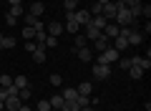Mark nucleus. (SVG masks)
I'll use <instances>...</instances> for the list:
<instances>
[{"label": "nucleus", "instance_id": "f257e3e1", "mask_svg": "<svg viewBox=\"0 0 151 111\" xmlns=\"http://www.w3.org/2000/svg\"><path fill=\"white\" fill-rule=\"evenodd\" d=\"M119 58H121V53L116 51L113 46H108L106 51H101V53L96 56V63H108V66H111V63H116Z\"/></svg>", "mask_w": 151, "mask_h": 111}, {"label": "nucleus", "instance_id": "f03ea898", "mask_svg": "<svg viewBox=\"0 0 151 111\" xmlns=\"http://www.w3.org/2000/svg\"><path fill=\"white\" fill-rule=\"evenodd\" d=\"M93 76H96L98 81H106L108 76H111V66L108 63H93Z\"/></svg>", "mask_w": 151, "mask_h": 111}, {"label": "nucleus", "instance_id": "7ed1b4c3", "mask_svg": "<svg viewBox=\"0 0 151 111\" xmlns=\"http://www.w3.org/2000/svg\"><path fill=\"white\" fill-rule=\"evenodd\" d=\"M70 15H73V20L78 23L81 28H86L88 23H91V13H88L86 8H83V10H76V13H70Z\"/></svg>", "mask_w": 151, "mask_h": 111}, {"label": "nucleus", "instance_id": "20e7f679", "mask_svg": "<svg viewBox=\"0 0 151 111\" xmlns=\"http://www.w3.org/2000/svg\"><path fill=\"white\" fill-rule=\"evenodd\" d=\"M126 41H129V46H141V43H144V33L136 30V28H129V33H126Z\"/></svg>", "mask_w": 151, "mask_h": 111}, {"label": "nucleus", "instance_id": "39448f33", "mask_svg": "<svg viewBox=\"0 0 151 111\" xmlns=\"http://www.w3.org/2000/svg\"><path fill=\"white\" fill-rule=\"evenodd\" d=\"M116 10H119V3H106V5H103V13H101V15L106 18L108 23H113V18H116Z\"/></svg>", "mask_w": 151, "mask_h": 111}, {"label": "nucleus", "instance_id": "423d86ee", "mask_svg": "<svg viewBox=\"0 0 151 111\" xmlns=\"http://www.w3.org/2000/svg\"><path fill=\"white\" fill-rule=\"evenodd\" d=\"M73 53L83 61V63H91V61H93V53H91V48H88V46H83V48H73Z\"/></svg>", "mask_w": 151, "mask_h": 111}, {"label": "nucleus", "instance_id": "0eeeda50", "mask_svg": "<svg viewBox=\"0 0 151 111\" xmlns=\"http://www.w3.org/2000/svg\"><path fill=\"white\" fill-rule=\"evenodd\" d=\"M63 30L73 33V36H76V33H78V30H81V25H78V23L73 20V15H70V13H65V25H63Z\"/></svg>", "mask_w": 151, "mask_h": 111}, {"label": "nucleus", "instance_id": "6e6552de", "mask_svg": "<svg viewBox=\"0 0 151 111\" xmlns=\"http://www.w3.org/2000/svg\"><path fill=\"white\" fill-rule=\"evenodd\" d=\"M23 106L20 96H10V99H5V111H18Z\"/></svg>", "mask_w": 151, "mask_h": 111}, {"label": "nucleus", "instance_id": "1a4fd4ad", "mask_svg": "<svg viewBox=\"0 0 151 111\" xmlns=\"http://www.w3.org/2000/svg\"><path fill=\"white\" fill-rule=\"evenodd\" d=\"M119 30H121V28L116 25V23H106V28H103V36H106L108 41H113V38L119 36Z\"/></svg>", "mask_w": 151, "mask_h": 111}, {"label": "nucleus", "instance_id": "9d476101", "mask_svg": "<svg viewBox=\"0 0 151 111\" xmlns=\"http://www.w3.org/2000/svg\"><path fill=\"white\" fill-rule=\"evenodd\" d=\"M50 109H53V111H60V109H63V106H65V99H63V96H60V94H55V96H50Z\"/></svg>", "mask_w": 151, "mask_h": 111}, {"label": "nucleus", "instance_id": "9b49d317", "mask_svg": "<svg viewBox=\"0 0 151 111\" xmlns=\"http://www.w3.org/2000/svg\"><path fill=\"white\" fill-rule=\"evenodd\" d=\"M113 48H116V51H126V48H129V41H126V36H121V33H119V36H116V38H113Z\"/></svg>", "mask_w": 151, "mask_h": 111}, {"label": "nucleus", "instance_id": "f8f14e48", "mask_svg": "<svg viewBox=\"0 0 151 111\" xmlns=\"http://www.w3.org/2000/svg\"><path fill=\"white\" fill-rule=\"evenodd\" d=\"M106 18H103V15H91V23H88V25H93V28H98V30H101L103 33V28H106Z\"/></svg>", "mask_w": 151, "mask_h": 111}, {"label": "nucleus", "instance_id": "ddd939ff", "mask_svg": "<svg viewBox=\"0 0 151 111\" xmlns=\"http://www.w3.org/2000/svg\"><path fill=\"white\" fill-rule=\"evenodd\" d=\"M76 91H78L81 96H91V91H93V83H91V81H83V83H78V86H76Z\"/></svg>", "mask_w": 151, "mask_h": 111}, {"label": "nucleus", "instance_id": "4468645a", "mask_svg": "<svg viewBox=\"0 0 151 111\" xmlns=\"http://www.w3.org/2000/svg\"><path fill=\"white\" fill-rule=\"evenodd\" d=\"M60 33H63V23H58V20L48 23V36H55V38H58Z\"/></svg>", "mask_w": 151, "mask_h": 111}, {"label": "nucleus", "instance_id": "2eb2a0df", "mask_svg": "<svg viewBox=\"0 0 151 111\" xmlns=\"http://www.w3.org/2000/svg\"><path fill=\"white\" fill-rule=\"evenodd\" d=\"M30 56H33V61H35V63H45V48H43V46H38Z\"/></svg>", "mask_w": 151, "mask_h": 111}, {"label": "nucleus", "instance_id": "dca6fc26", "mask_svg": "<svg viewBox=\"0 0 151 111\" xmlns=\"http://www.w3.org/2000/svg\"><path fill=\"white\" fill-rule=\"evenodd\" d=\"M28 13H30V15H35V18H40V15H43V13H45V5H43V3H38V0H35V3H33V5H30V10H28Z\"/></svg>", "mask_w": 151, "mask_h": 111}, {"label": "nucleus", "instance_id": "f3484780", "mask_svg": "<svg viewBox=\"0 0 151 111\" xmlns=\"http://www.w3.org/2000/svg\"><path fill=\"white\" fill-rule=\"evenodd\" d=\"M103 33L98 30V28H93V25H86V41H96V38H101Z\"/></svg>", "mask_w": 151, "mask_h": 111}, {"label": "nucleus", "instance_id": "a211bd4d", "mask_svg": "<svg viewBox=\"0 0 151 111\" xmlns=\"http://www.w3.org/2000/svg\"><path fill=\"white\" fill-rule=\"evenodd\" d=\"M13 86H15V89L20 91V89H28L30 83H28V78H25V76H13Z\"/></svg>", "mask_w": 151, "mask_h": 111}, {"label": "nucleus", "instance_id": "6ab92c4d", "mask_svg": "<svg viewBox=\"0 0 151 111\" xmlns=\"http://www.w3.org/2000/svg\"><path fill=\"white\" fill-rule=\"evenodd\" d=\"M126 73H129V76H131L134 81H139V78H144V76H146V71H141L139 66H131V68L126 71Z\"/></svg>", "mask_w": 151, "mask_h": 111}, {"label": "nucleus", "instance_id": "aec40b11", "mask_svg": "<svg viewBox=\"0 0 151 111\" xmlns=\"http://www.w3.org/2000/svg\"><path fill=\"white\" fill-rule=\"evenodd\" d=\"M93 43H96V51L101 53V51H106V48H108V43H111V41H108L106 36H101V38H96V41H93Z\"/></svg>", "mask_w": 151, "mask_h": 111}, {"label": "nucleus", "instance_id": "412c9836", "mask_svg": "<svg viewBox=\"0 0 151 111\" xmlns=\"http://www.w3.org/2000/svg\"><path fill=\"white\" fill-rule=\"evenodd\" d=\"M23 41H33V38H35V28H30V25H23Z\"/></svg>", "mask_w": 151, "mask_h": 111}, {"label": "nucleus", "instance_id": "4be33fe9", "mask_svg": "<svg viewBox=\"0 0 151 111\" xmlns=\"http://www.w3.org/2000/svg\"><path fill=\"white\" fill-rule=\"evenodd\" d=\"M63 8H65V13H76L78 10V0H63Z\"/></svg>", "mask_w": 151, "mask_h": 111}, {"label": "nucleus", "instance_id": "5701e85b", "mask_svg": "<svg viewBox=\"0 0 151 111\" xmlns=\"http://www.w3.org/2000/svg\"><path fill=\"white\" fill-rule=\"evenodd\" d=\"M10 86H13V76L0 73V89H10Z\"/></svg>", "mask_w": 151, "mask_h": 111}, {"label": "nucleus", "instance_id": "b1692460", "mask_svg": "<svg viewBox=\"0 0 151 111\" xmlns=\"http://www.w3.org/2000/svg\"><path fill=\"white\" fill-rule=\"evenodd\" d=\"M23 13H25V8H23V5H10V10H8V15L18 18V15H23Z\"/></svg>", "mask_w": 151, "mask_h": 111}, {"label": "nucleus", "instance_id": "393cba45", "mask_svg": "<svg viewBox=\"0 0 151 111\" xmlns=\"http://www.w3.org/2000/svg\"><path fill=\"white\" fill-rule=\"evenodd\" d=\"M60 96H63L65 101H73L76 96H78V91H76V89H65V91H63V94H60Z\"/></svg>", "mask_w": 151, "mask_h": 111}, {"label": "nucleus", "instance_id": "a878e982", "mask_svg": "<svg viewBox=\"0 0 151 111\" xmlns=\"http://www.w3.org/2000/svg\"><path fill=\"white\" fill-rule=\"evenodd\" d=\"M116 63L121 66V71H129L131 66H134V63H131V58H119V61H116Z\"/></svg>", "mask_w": 151, "mask_h": 111}, {"label": "nucleus", "instance_id": "bb28decb", "mask_svg": "<svg viewBox=\"0 0 151 111\" xmlns=\"http://www.w3.org/2000/svg\"><path fill=\"white\" fill-rule=\"evenodd\" d=\"M35 109H38V111H53V109H50V101H45V99H43V101H38Z\"/></svg>", "mask_w": 151, "mask_h": 111}, {"label": "nucleus", "instance_id": "cd10ccee", "mask_svg": "<svg viewBox=\"0 0 151 111\" xmlns=\"http://www.w3.org/2000/svg\"><path fill=\"white\" fill-rule=\"evenodd\" d=\"M88 13H91V15H101V13H103V5H101V3H93Z\"/></svg>", "mask_w": 151, "mask_h": 111}, {"label": "nucleus", "instance_id": "c85d7f7f", "mask_svg": "<svg viewBox=\"0 0 151 111\" xmlns=\"http://www.w3.org/2000/svg\"><path fill=\"white\" fill-rule=\"evenodd\" d=\"M58 46V38L55 36H45V48H55Z\"/></svg>", "mask_w": 151, "mask_h": 111}, {"label": "nucleus", "instance_id": "c756f323", "mask_svg": "<svg viewBox=\"0 0 151 111\" xmlns=\"http://www.w3.org/2000/svg\"><path fill=\"white\" fill-rule=\"evenodd\" d=\"M30 94H33V91H30V86H28V89H20V91H18L20 101H28V99H30Z\"/></svg>", "mask_w": 151, "mask_h": 111}, {"label": "nucleus", "instance_id": "7c9ffc66", "mask_svg": "<svg viewBox=\"0 0 151 111\" xmlns=\"http://www.w3.org/2000/svg\"><path fill=\"white\" fill-rule=\"evenodd\" d=\"M86 46V36H78V33H76V46L73 48H83Z\"/></svg>", "mask_w": 151, "mask_h": 111}, {"label": "nucleus", "instance_id": "2f4dec72", "mask_svg": "<svg viewBox=\"0 0 151 111\" xmlns=\"http://www.w3.org/2000/svg\"><path fill=\"white\" fill-rule=\"evenodd\" d=\"M60 83H63L60 73H53V76H50V86H60Z\"/></svg>", "mask_w": 151, "mask_h": 111}, {"label": "nucleus", "instance_id": "473e14b6", "mask_svg": "<svg viewBox=\"0 0 151 111\" xmlns=\"http://www.w3.org/2000/svg\"><path fill=\"white\" fill-rule=\"evenodd\" d=\"M15 46H18L15 38H13V36H5V48H15Z\"/></svg>", "mask_w": 151, "mask_h": 111}, {"label": "nucleus", "instance_id": "72a5a7b5", "mask_svg": "<svg viewBox=\"0 0 151 111\" xmlns=\"http://www.w3.org/2000/svg\"><path fill=\"white\" fill-rule=\"evenodd\" d=\"M141 15H146V20L151 18V5L146 3V5H141Z\"/></svg>", "mask_w": 151, "mask_h": 111}, {"label": "nucleus", "instance_id": "f704fd0d", "mask_svg": "<svg viewBox=\"0 0 151 111\" xmlns=\"http://www.w3.org/2000/svg\"><path fill=\"white\" fill-rule=\"evenodd\" d=\"M35 48H38V43H35V41H25V51H28V53H33Z\"/></svg>", "mask_w": 151, "mask_h": 111}, {"label": "nucleus", "instance_id": "c9c22d12", "mask_svg": "<svg viewBox=\"0 0 151 111\" xmlns=\"http://www.w3.org/2000/svg\"><path fill=\"white\" fill-rule=\"evenodd\" d=\"M5 23H8V25H15L18 18H13V15H8V13H5Z\"/></svg>", "mask_w": 151, "mask_h": 111}, {"label": "nucleus", "instance_id": "e433bc0d", "mask_svg": "<svg viewBox=\"0 0 151 111\" xmlns=\"http://www.w3.org/2000/svg\"><path fill=\"white\" fill-rule=\"evenodd\" d=\"M5 94H8V99H10V96H18V89H15V86H10V89H5Z\"/></svg>", "mask_w": 151, "mask_h": 111}, {"label": "nucleus", "instance_id": "4c0bfd02", "mask_svg": "<svg viewBox=\"0 0 151 111\" xmlns=\"http://www.w3.org/2000/svg\"><path fill=\"white\" fill-rule=\"evenodd\" d=\"M0 51H5V36L0 33Z\"/></svg>", "mask_w": 151, "mask_h": 111}, {"label": "nucleus", "instance_id": "58836bf2", "mask_svg": "<svg viewBox=\"0 0 151 111\" xmlns=\"http://www.w3.org/2000/svg\"><path fill=\"white\" fill-rule=\"evenodd\" d=\"M8 99V94H5V89H0V101H5Z\"/></svg>", "mask_w": 151, "mask_h": 111}, {"label": "nucleus", "instance_id": "ea45409f", "mask_svg": "<svg viewBox=\"0 0 151 111\" xmlns=\"http://www.w3.org/2000/svg\"><path fill=\"white\" fill-rule=\"evenodd\" d=\"M10 5H23V0H8Z\"/></svg>", "mask_w": 151, "mask_h": 111}, {"label": "nucleus", "instance_id": "a19ab883", "mask_svg": "<svg viewBox=\"0 0 151 111\" xmlns=\"http://www.w3.org/2000/svg\"><path fill=\"white\" fill-rule=\"evenodd\" d=\"M81 111H96V109H93V106H91V104H88V106H83V109H81Z\"/></svg>", "mask_w": 151, "mask_h": 111}, {"label": "nucleus", "instance_id": "79ce46f5", "mask_svg": "<svg viewBox=\"0 0 151 111\" xmlns=\"http://www.w3.org/2000/svg\"><path fill=\"white\" fill-rule=\"evenodd\" d=\"M18 111H33V109H28V106L23 104V106H20V109H18Z\"/></svg>", "mask_w": 151, "mask_h": 111}, {"label": "nucleus", "instance_id": "37998d69", "mask_svg": "<svg viewBox=\"0 0 151 111\" xmlns=\"http://www.w3.org/2000/svg\"><path fill=\"white\" fill-rule=\"evenodd\" d=\"M96 3H101V5H106V3H111V0H96Z\"/></svg>", "mask_w": 151, "mask_h": 111}, {"label": "nucleus", "instance_id": "c03bdc74", "mask_svg": "<svg viewBox=\"0 0 151 111\" xmlns=\"http://www.w3.org/2000/svg\"><path fill=\"white\" fill-rule=\"evenodd\" d=\"M3 109H5V101H0V111H3Z\"/></svg>", "mask_w": 151, "mask_h": 111}, {"label": "nucleus", "instance_id": "a18cd8bd", "mask_svg": "<svg viewBox=\"0 0 151 111\" xmlns=\"http://www.w3.org/2000/svg\"><path fill=\"white\" fill-rule=\"evenodd\" d=\"M33 111H38V109H33Z\"/></svg>", "mask_w": 151, "mask_h": 111}, {"label": "nucleus", "instance_id": "49530a36", "mask_svg": "<svg viewBox=\"0 0 151 111\" xmlns=\"http://www.w3.org/2000/svg\"><path fill=\"white\" fill-rule=\"evenodd\" d=\"M3 111H5V109H3Z\"/></svg>", "mask_w": 151, "mask_h": 111}]
</instances>
